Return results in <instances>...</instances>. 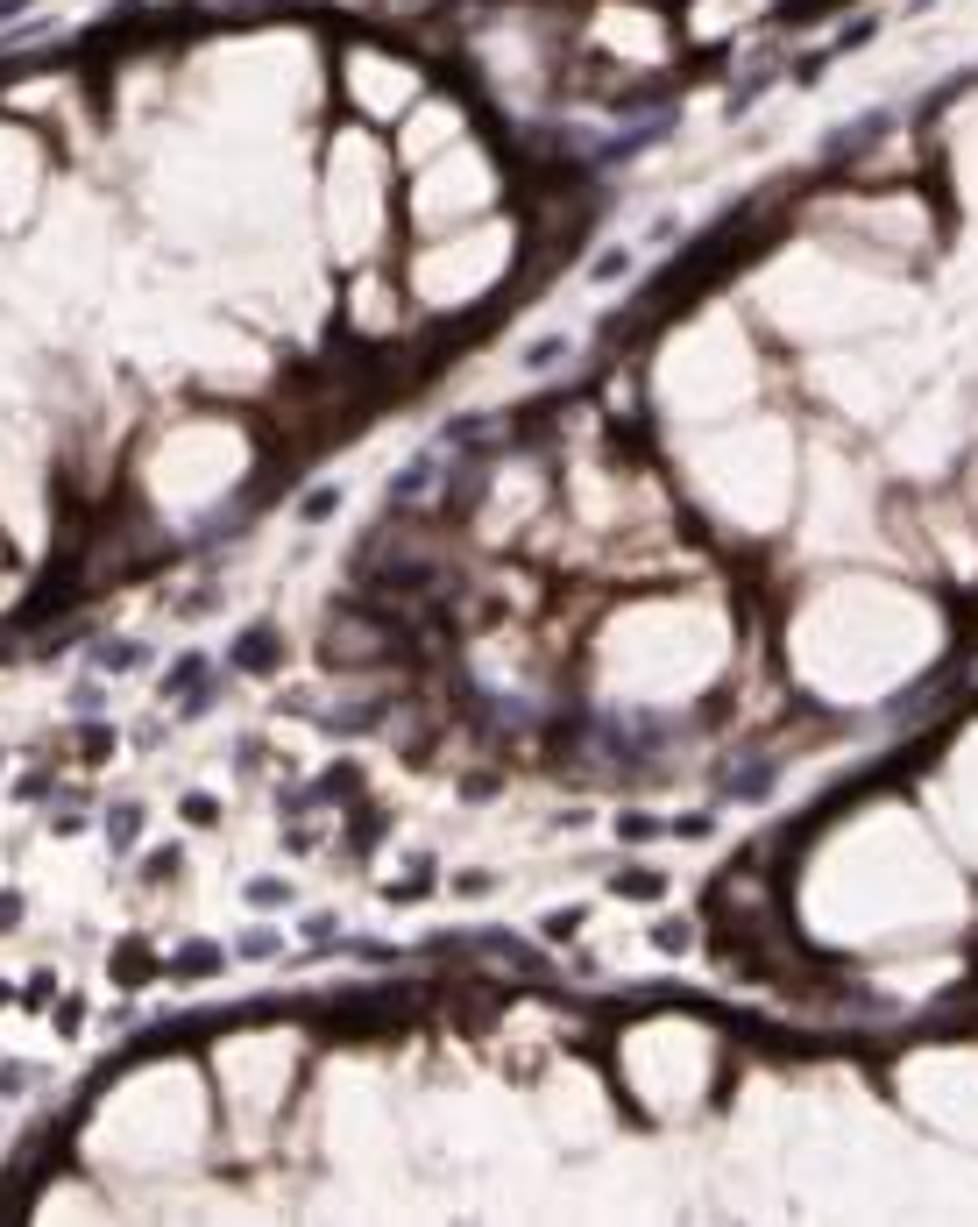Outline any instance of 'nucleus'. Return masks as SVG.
<instances>
[{
    "label": "nucleus",
    "instance_id": "f257e3e1",
    "mask_svg": "<svg viewBox=\"0 0 978 1227\" xmlns=\"http://www.w3.org/2000/svg\"><path fill=\"white\" fill-rule=\"evenodd\" d=\"M206 674H213V667H206V653H185V660L171 667V681H156V688H163V696H192V688H199Z\"/></svg>",
    "mask_w": 978,
    "mask_h": 1227
},
{
    "label": "nucleus",
    "instance_id": "6e6552de",
    "mask_svg": "<svg viewBox=\"0 0 978 1227\" xmlns=\"http://www.w3.org/2000/svg\"><path fill=\"white\" fill-rule=\"evenodd\" d=\"M249 901H256V908H263V901H291V887H284V880H256Z\"/></svg>",
    "mask_w": 978,
    "mask_h": 1227
},
{
    "label": "nucleus",
    "instance_id": "0eeeda50",
    "mask_svg": "<svg viewBox=\"0 0 978 1227\" xmlns=\"http://www.w3.org/2000/svg\"><path fill=\"white\" fill-rule=\"evenodd\" d=\"M334 504H341V490H334V483H326V490H312V497H305V511H298V518H326V511H334Z\"/></svg>",
    "mask_w": 978,
    "mask_h": 1227
},
{
    "label": "nucleus",
    "instance_id": "1a4fd4ad",
    "mask_svg": "<svg viewBox=\"0 0 978 1227\" xmlns=\"http://www.w3.org/2000/svg\"><path fill=\"white\" fill-rule=\"evenodd\" d=\"M107 738H114V731H107V724H93V731H86V759H107Z\"/></svg>",
    "mask_w": 978,
    "mask_h": 1227
},
{
    "label": "nucleus",
    "instance_id": "39448f33",
    "mask_svg": "<svg viewBox=\"0 0 978 1227\" xmlns=\"http://www.w3.org/2000/svg\"><path fill=\"white\" fill-rule=\"evenodd\" d=\"M234 951H241V958H277V937H270V930H249Z\"/></svg>",
    "mask_w": 978,
    "mask_h": 1227
},
{
    "label": "nucleus",
    "instance_id": "f03ea898",
    "mask_svg": "<svg viewBox=\"0 0 978 1227\" xmlns=\"http://www.w3.org/2000/svg\"><path fill=\"white\" fill-rule=\"evenodd\" d=\"M171 972H178V979H206V972H220V944H185Z\"/></svg>",
    "mask_w": 978,
    "mask_h": 1227
},
{
    "label": "nucleus",
    "instance_id": "9d476101",
    "mask_svg": "<svg viewBox=\"0 0 978 1227\" xmlns=\"http://www.w3.org/2000/svg\"><path fill=\"white\" fill-rule=\"evenodd\" d=\"M15 908H22L15 894H0V930H8V923H15Z\"/></svg>",
    "mask_w": 978,
    "mask_h": 1227
},
{
    "label": "nucleus",
    "instance_id": "7ed1b4c3",
    "mask_svg": "<svg viewBox=\"0 0 978 1227\" xmlns=\"http://www.w3.org/2000/svg\"><path fill=\"white\" fill-rule=\"evenodd\" d=\"M234 660H241V667H277V639H270V632H241Z\"/></svg>",
    "mask_w": 978,
    "mask_h": 1227
},
{
    "label": "nucleus",
    "instance_id": "20e7f679",
    "mask_svg": "<svg viewBox=\"0 0 978 1227\" xmlns=\"http://www.w3.org/2000/svg\"><path fill=\"white\" fill-rule=\"evenodd\" d=\"M93 660H100V667H135V660H142V646H128V639H107Z\"/></svg>",
    "mask_w": 978,
    "mask_h": 1227
},
{
    "label": "nucleus",
    "instance_id": "423d86ee",
    "mask_svg": "<svg viewBox=\"0 0 978 1227\" xmlns=\"http://www.w3.org/2000/svg\"><path fill=\"white\" fill-rule=\"evenodd\" d=\"M107 837H114V845L128 852V837H135V809H128V802H121V809L107 816Z\"/></svg>",
    "mask_w": 978,
    "mask_h": 1227
}]
</instances>
